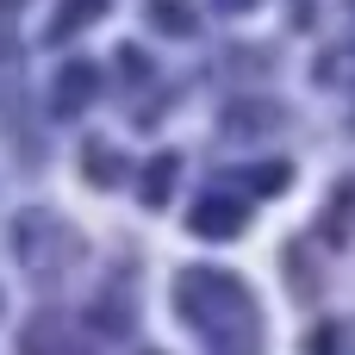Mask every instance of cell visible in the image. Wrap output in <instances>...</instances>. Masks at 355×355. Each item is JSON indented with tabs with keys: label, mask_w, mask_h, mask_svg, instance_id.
<instances>
[{
	"label": "cell",
	"mask_w": 355,
	"mask_h": 355,
	"mask_svg": "<svg viewBox=\"0 0 355 355\" xmlns=\"http://www.w3.org/2000/svg\"><path fill=\"white\" fill-rule=\"evenodd\" d=\"M181 312L212 331V343L231 355V337H256V306L231 275H187L181 281Z\"/></svg>",
	"instance_id": "1"
},
{
	"label": "cell",
	"mask_w": 355,
	"mask_h": 355,
	"mask_svg": "<svg viewBox=\"0 0 355 355\" xmlns=\"http://www.w3.org/2000/svg\"><path fill=\"white\" fill-rule=\"evenodd\" d=\"M243 225V206L237 200H200L193 206V231H206V237H231Z\"/></svg>",
	"instance_id": "2"
},
{
	"label": "cell",
	"mask_w": 355,
	"mask_h": 355,
	"mask_svg": "<svg viewBox=\"0 0 355 355\" xmlns=\"http://www.w3.org/2000/svg\"><path fill=\"white\" fill-rule=\"evenodd\" d=\"M25 355H87V343H75L69 331H50V318H37L25 337Z\"/></svg>",
	"instance_id": "3"
},
{
	"label": "cell",
	"mask_w": 355,
	"mask_h": 355,
	"mask_svg": "<svg viewBox=\"0 0 355 355\" xmlns=\"http://www.w3.org/2000/svg\"><path fill=\"white\" fill-rule=\"evenodd\" d=\"M106 6H112V0H62V6H56V19H50V31H56V37H69V31H81L87 19H100Z\"/></svg>",
	"instance_id": "4"
},
{
	"label": "cell",
	"mask_w": 355,
	"mask_h": 355,
	"mask_svg": "<svg viewBox=\"0 0 355 355\" xmlns=\"http://www.w3.org/2000/svg\"><path fill=\"white\" fill-rule=\"evenodd\" d=\"M87 94H94V69H87V62H75V69L62 75V106H81Z\"/></svg>",
	"instance_id": "5"
},
{
	"label": "cell",
	"mask_w": 355,
	"mask_h": 355,
	"mask_svg": "<svg viewBox=\"0 0 355 355\" xmlns=\"http://www.w3.org/2000/svg\"><path fill=\"white\" fill-rule=\"evenodd\" d=\"M225 6H250V0H225Z\"/></svg>",
	"instance_id": "6"
}]
</instances>
